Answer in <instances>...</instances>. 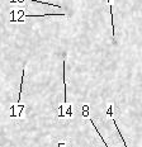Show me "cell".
<instances>
[{"label":"cell","mask_w":142,"mask_h":147,"mask_svg":"<svg viewBox=\"0 0 142 147\" xmlns=\"http://www.w3.org/2000/svg\"><path fill=\"white\" fill-rule=\"evenodd\" d=\"M108 4H109V10H110V15H112V38H113V43H116V27H114L113 19H114V15H113V0H107Z\"/></svg>","instance_id":"cell-1"},{"label":"cell","mask_w":142,"mask_h":147,"mask_svg":"<svg viewBox=\"0 0 142 147\" xmlns=\"http://www.w3.org/2000/svg\"><path fill=\"white\" fill-rule=\"evenodd\" d=\"M58 147H65V142H60L58 143Z\"/></svg>","instance_id":"cell-4"},{"label":"cell","mask_w":142,"mask_h":147,"mask_svg":"<svg viewBox=\"0 0 142 147\" xmlns=\"http://www.w3.org/2000/svg\"><path fill=\"white\" fill-rule=\"evenodd\" d=\"M112 122H113V124H114V125H116L117 131H118V133H119V137H121V138H122L123 146H124V147H128V146H127V142H126V140H124V138H123V136H122V132H121V129H119V127H118V125H117V121H116V119H114V118H112Z\"/></svg>","instance_id":"cell-3"},{"label":"cell","mask_w":142,"mask_h":147,"mask_svg":"<svg viewBox=\"0 0 142 147\" xmlns=\"http://www.w3.org/2000/svg\"><path fill=\"white\" fill-rule=\"evenodd\" d=\"M89 121H90V123H91V125H93V127H94V129H95V131H97L98 136H99V137H100V138H101V142H103V143H104V146H105V147H109V146H108V143L105 142V140H104V138H103V136H101V133L99 132V129H98V127H97V125H95V123H94V121H93V119H91V118H90V119H89Z\"/></svg>","instance_id":"cell-2"}]
</instances>
